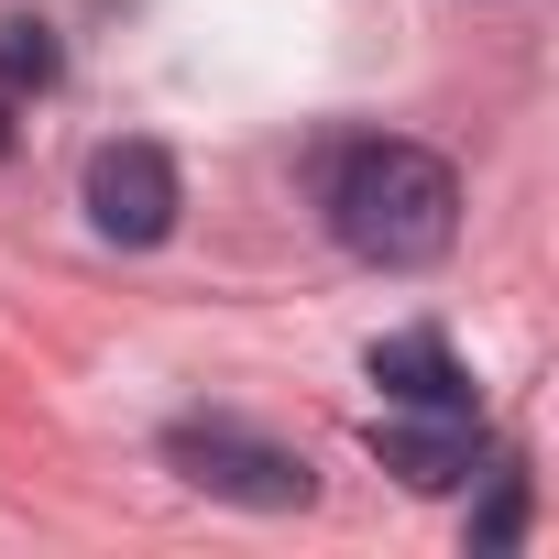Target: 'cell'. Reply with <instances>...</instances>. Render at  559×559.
Returning <instances> with one entry per match:
<instances>
[{"instance_id":"7a4b0ae2","label":"cell","mask_w":559,"mask_h":559,"mask_svg":"<svg viewBox=\"0 0 559 559\" xmlns=\"http://www.w3.org/2000/svg\"><path fill=\"white\" fill-rule=\"evenodd\" d=\"M165 461H176L198 493L252 504V515H297V504L319 493V472H308L286 439H252V428H230V417H187V428L165 439Z\"/></svg>"},{"instance_id":"3957f363","label":"cell","mask_w":559,"mask_h":559,"mask_svg":"<svg viewBox=\"0 0 559 559\" xmlns=\"http://www.w3.org/2000/svg\"><path fill=\"white\" fill-rule=\"evenodd\" d=\"M78 198H88V230H99V241L154 252V241L176 230V209H187V176H176L165 143H99L88 176H78Z\"/></svg>"},{"instance_id":"5b68a950","label":"cell","mask_w":559,"mask_h":559,"mask_svg":"<svg viewBox=\"0 0 559 559\" xmlns=\"http://www.w3.org/2000/svg\"><path fill=\"white\" fill-rule=\"evenodd\" d=\"M373 384H384L395 406H450V417H472V373L450 362L439 330H395V341H373Z\"/></svg>"},{"instance_id":"277c9868","label":"cell","mask_w":559,"mask_h":559,"mask_svg":"<svg viewBox=\"0 0 559 559\" xmlns=\"http://www.w3.org/2000/svg\"><path fill=\"white\" fill-rule=\"evenodd\" d=\"M373 461L406 483V493H461L483 472V417H450V406H395L373 417Z\"/></svg>"},{"instance_id":"ba28073f","label":"cell","mask_w":559,"mask_h":559,"mask_svg":"<svg viewBox=\"0 0 559 559\" xmlns=\"http://www.w3.org/2000/svg\"><path fill=\"white\" fill-rule=\"evenodd\" d=\"M12 110H23V99H12V88H0V154H12Z\"/></svg>"},{"instance_id":"8992f818","label":"cell","mask_w":559,"mask_h":559,"mask_svg":"<svg viewBox=\"0 0 559 559\" xmlns=\"http://www.w3.org/2000/svg\"><path fill=\"white\" fill-rule=\"evenodd\" d=\"M56 78H67V56H56L45 23H0V88H12V99H45Z\"/></svg>"},{"instance_id":"6da1fadb","label":"cell","mask_w":559,"mask_h":559,"mask_svg":"<svg viewBox=\"0 0 559 559\" xmlns=\"http://www.w3.org/2000/svg\"><path fill=\"white\" fill-rule=\"evenodd\" d=\"M330 230H341V252H362V263H384V274H406V263H439L450 252V230H461V176L428 154V143H352V154H330Z\"/></svg>"},{"instance_id":"52a82bcc","label":"cell","mask_w":559,"mask_h":559,"mask_svg":"<svg viewBox=\"0 0 559 559\" xmlns=\"http://www.w3.org/2000/svg\"><path fill=\"white\" fill-rule=\"evenodd\" d=\"M515 537H526V483H515V472H493V504L472 515V548H515Z\"/></svg>"}]
</instances>
